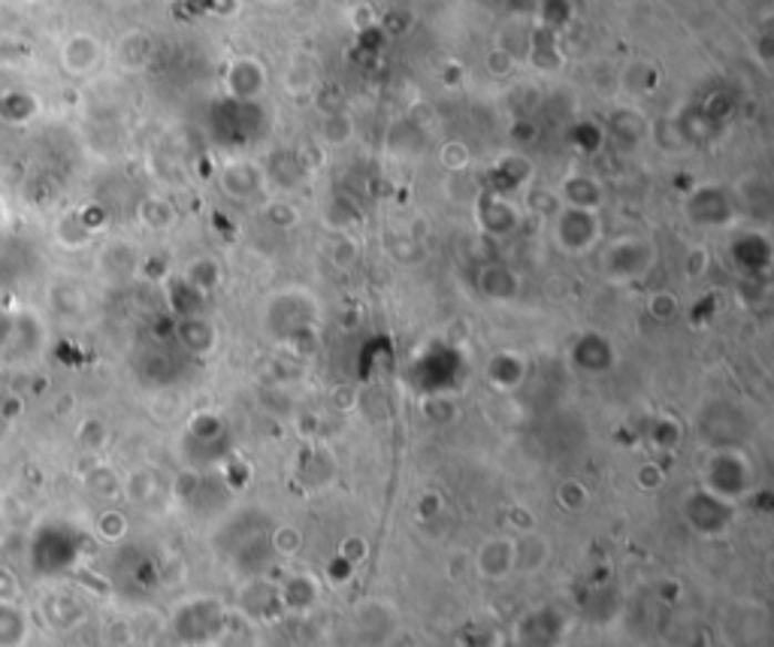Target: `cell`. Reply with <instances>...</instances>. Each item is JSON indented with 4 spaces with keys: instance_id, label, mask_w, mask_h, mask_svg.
Here are the masks:
<instances>
[{
    "instance_id": "6da1fadb",
    "label": "cell",
    "mask_w": 774,
    "mask_h": 647,
    "mask_svg": "<svg viewBox=\"0 0 774 647\" xmlns=\"http://www.w3.org/2000/svg\"><path fill=\"white\" fill-rule=\"evenodd\" d=\"M77 551V538L67 526L43 524L31 538V569L52 578L58 572H67L73 566V559L79 557Z\"/></svg>"
},
{
    "instance_id": "7a4b0ae2",
    "label": "cell",
    "mask_w": 774,
    "mask_h": 647,
    "mask_svg": "<svg viewBox=\"0 0 774 647\" xmlns=\"http://www.w3.org/2000/svg\"><path fill=\"white\" fill-rule=\"evenodd\" d=\"M31 633V620L19 603H0V647H22Z\"/></svg>"
},
{
    "instance_id": "3957f363",
    "label": "cell",
    "mask_w": 774,
    "mask_h": 647,
    "mask_svg": "<svg viewBox=\"0 0 774 647\" xmlns=\"http://www.w3.org/2000/svg\"><path fill=\"white\" fill-rule=\"evenodd\" d=\"M0 103H3V106H16V110H10V112H0V115H3V119L12 124H24L33 115V112L22 110V106H37V103H33L28 94H7V97H3Z\"/></svg>"
},
{
    "instance_id": "277c9868",
    "label": "cell",
    "mask_w": 774,
    "mask_h": 647,
    "mask_svg": "<svg viewBox=\"0 0 774 647\" xmlns=\"http://www.w3.org/2000/svg\"><path fill=\"white\" fill-rule=\"evenodd\" d=\"M19 596H22L19 575L10 566H0V603H19Z\"/></svg>"
}]
</instances>
